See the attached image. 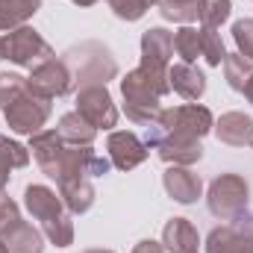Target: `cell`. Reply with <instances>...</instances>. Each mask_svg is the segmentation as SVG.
Listing matches in <instances>:
<instances>
[{"label":"cell","mask_w":253,"mask_h":253,"mask_svg":"<svg viewBox=\"0 0 253 253\" xmlns=\"http://www.w3.org/2000/svg\"><path fill=\"white\" fill-rule=\"evenodd\" d=\"M30 153L36 165L44 171V177L62 183V180H80V177H103L109 174L112 162L97 156L91 147H74L62 141L56 129H39L30 135Z\"/></svg>","instance_id":"obj_1"},{"label":"cell","mask_w":253,"mask_h":253,"mask_svg":"<svg viewBox=\"0 0 253 253\" xmlns=\"http://www.w3.org/2000/svg\"><path fill=\"white\" fill-rule=\"evenodd\" d=\"M0 112L6 126L18 135H36L50 118V100L36 94L21 74H0Z\"/></svg>","instance_id":"obj_2"},{"label":"cell","mask_w":253,"mask_h":253,"mask_svg":"<svg viewBox=\"0 0 253 253\" xmlns=\"http://www.w3.org/2000/svg\"><path fill=\"white\" fill-rule=\"evenodd\" d=\"M171 91L168 71H153V68H132L121 80V97H124V115L132 124H153L162 112V97Z\"/></svg>","instance_id":"obj_3"},{"label":"cell","mask_w":253,"mask_h":253,"mask_svg":"<svg viewBox=\"0 0 253 253\" xmlns=\"http://www.w3.org/2000/svg\"><path fill=\"white\" fill-rule=\"evenodd\" d=\"M24 206L42 224V233L50 245H56V248L74 245V221H71V212L65 209L59 191L33 183L24 189Z\"/></svg>","instance_id":"obj_4"},{"label":"cell","mask_w":253,"mask_h":253,"mask_svg":"<svg viewBox=\"0 0 253 253\" xmlns=\"http://www.w3.org/2000/svg\"><path fill=\"white\" fill-rule=\"evenodd\" d=\"M62 59L68 62L74 74V85H106L109 80L118 77V62L112 56V50L100 42H80L71 50H65Z\"/></svg>","instance_id":"obj_5"},{"label":"cell","mask_w":253,"mask_h":253,"mask_svg":"<svg viewBox=\"0 0 253 253\" xmlns=\"http://www.w3.org/2000/svg\"><path fill=\"white\" fill-rule=\"evenodd\" d=\"M212 126H215L212 112L206 106H200V103L171 106V109H162L153 124L144 126V144L150 147L159 135H168V132H183V135L203 138L206 132H212Z\"/></svg>","instance_id":"obj_6"},{"label":"cell","mask_w":253,"mask_h":253,"mask_svg":"<svg viewBox=\"0 0 253 253\" xmlns=\"http://www.w3.org/2000/svg\"><path fill=\"white\" fill-rule=\"evenodd\" d=\"M248 200H251V186L242 174H218L206 191V206L218 221H236L239 215H245Z\"/></svg>","instance_id":"obj_7"},{"label":"cell","mask_w":253,"mask_h":253,"mask_svg":"<svg viewBox=\"0 0 253 253\" xmlns=\"http://www.w3.org/2000/svg\"><path fill=\"white\" fill-rule=\"evenodd\" d=\"M56 53H53V47L42 39V33L39 30H33V27H18V30H9L6 36H3V59H9V62L21 65V68H36V65L47 62V59H53Z\"/></svg>","instance_id":"obj_8"},{"label":"cell","mask_w":253,"mask_h":253,"mask_svg":"<svg viewBox=\"0 0 253 253\" xmlns=\"http://www.w3.org/2000/svg\"><path fill=\"white\" fill-rule=\"evenodd\" d=\"M203 248L206 253H253V215L245 212L236 221L212 227Z\"/></svg>","instance_id":"obj_9"},{"label":"cell","mask_w":253,"mask_h":253,"mask_svg":"<svg viewBox=\"0 0 253 253\" xmlns=\"http://www.w3.org/2000/svg\"><path fill=\"white\" fill-rule=\"evenodd\" d=\"M77 112L97 129H112L118 124V106L106 85H83L77 88Z\"/></svg>","instance_id":"obj_10"},{"label":"cell","mask_w":253,"mask_h":253,"mask_svg":"<svg viewBox=\"0 0 253 253\" xmlns=\"http://www.w3.org/2000/svg\"><path fill=\"white\" fill-rule=\"evenodd\" d=\"M27 83H30V88H33L36 94H42V97H47V100H56V97H65V94L74 88V74H71V68H68V62H65L62 56H59V59L53 56V59H47V62L30 68Z\"/></svg>","instance_id":"obj_11"},{"label":"cell","mask_w":253,"mask_h":253,"mask_svg":"<svg viewBox=\"0 0 253 253\" xmlns=\"http://www.w3.org/2000/svg\"><path fill=\"white\" fill-rule=\"evenodd\" d=\"M106 153H109V162L118 168V171H132L138 168L144 159H147V144L129 132V129H112L109 138H106Z\"/></svg>","instance_id":"obj_12"},{"label":"cell","mask_w":253,"mask_h":253,"mask_svg":"<svg viewBox=\"0 0 253 253\" xmlns=\"http://www.w3.org/2000/svg\"><path fill=\"white\" fill-rule=\"evenodd\" d=\"M150 147H153V150L159 153V159L168 162V165H186V168H189V165H194V162L203 159V144H200V138L183 135V132L159 135Z\"/></svg>","instance_id":"obj_13"},{"label":"cell","mask_w":253,"mask_h":253,"mask_svg":"<svg viewBox=\"0 0 253 253\" xmlns=\"http://www.w3.org/2000/svg\"><path fill=\"white\" fill-rule=\"evenodd\" d=\"M174 56V33L165 27H150L141 33V65L153 71H168Z\"/></svg>","instance_id":"obj_14"},{"label":"cell","mask_w":253,"mask_h":253,"mask_svg":"<svg viewBox=\"0 0 253 253\" xmlns=\"http://www.w3.org/2000/svg\"><path fill=\"white\" fill-rule=\"evenodd\" d=\"M0 239L9 253H44V233L24 218L9 221L0 230Z\"/></svg>","instance_id":"obj_15"},{"label":"cell","mask_w":253,"mask_h":253,"mask_svg":"<svg viewBox=\"0 0 253 253\" xmlns=\"http://www.w3.org/2000/svg\"><path fill=\"white\" fill-rule=\"evenodd\" d=\"M162 186H165V191H168L171 200H177V203H183V206L197 203V197H200V191H203L200 177H197L191 168H186V165H168V171L162 174Z\"/></svg>","instance_id":"obj_16"},{"label":"cell","mask_w":253,"mask_h":253,"mask_svg":"<svg viewBox=\"0 0 253 253\" xmlns=\"http://www.w3.org/2000/svg\"><path fill=\"white\" fill-rule=\"evenodd\" d=\"M168 83H171V91H177L180 97L186 100H200L206 94V74L189 62H177L168 68Z\"/></svg>","instance_id":"obj_17"},{"label":"cell","mask_w":253,"mask_h":253,"mask_svg":"<svg viewBox=\"0 0 253 253\" xmlns=\"http://www.w3.org/2000/svg\"><path fill=\"white\" fill-rule=\"evenodd\" d=\"M212 129H215L218 141H224L230 147H245L253 141V118L245 112H224Z\"/></svg>","instance_id":"obj_18"},{"label":"cell","mask_w":253,"mask_h":253,"mask_svg":"<svg viewBox=\"0 0 253 253\" xmlns=\"http://www.w3.org/2000/svg\"><path fill=\"white\" fill-rule=\"evenodd\" d=\"M162 248L165 253H197L200 236L189 218H171L162 230Z\"/></svg>","instance_id":"obj_19"},{"label":"cell","mask_w":253,"mask_h":253,"mask_svg":"<svg viewBox=\"0 0 253 253\" xmlns=\"http://www.w3.org/2000/svg\"><path fill=\"white\" fill-rule=\"evenodd\" d=\"M59 186V197H62L65 209L71 215H83L94 206V186L88 177H80V180H62L56 183Z\"/></svg>","instance_id":"obj_20"},{"label":"cell","mask_w":253,"mask_h":253,"mask_svg":"<svg viewBox=\"0 0 253 253\" xmlns=\"http://www.w3.org/2000/svg\"><path fill=\"white\" fill-rule=\"evenodd\" d=\"M56 132L62 135V141L74 144V147H91V144H94V138H97V126H91L83 115H80V112H77V109L59 118Z\"/></svg>","instance_id":"obj_21"},{"label":"cell","mask_w":253,"mask_h":253,"mask_svg":"<svg viewBox=\"0 0 253 253\" xmlns=\"http://www.w3.org/2000/svg\"><path fill=\"white\" fill-rule=\"evenodd\" d=\"M30 156H33L30 147L18 144V141L9 138V135H0V191L6 189V183H9V177H12L15 168L30 165Z\"/></svg>","instance_id":"obj_22"},{"label":"cell","mask_w":253,"mask_h":253,"mask_svg":"<svg viewBox=\"0 0 253 253\" xmlns=\"http://www.w3.org/2000/svg\"><path fill=\"white\" fill-rule=\"evenodd\" d=\"M39 9H42V0H0V30L9 33L24 27Z\"/></svg>","instance_id":"obj_23"},{"label":"cell","mask_w":253,"mask_h":253,"mask_svg":"<svg viewBox=\"0 0 253 253\" xmlns=\"http://www.w3.org/2000/svg\"><path fill=\"white\" fill-rule=\"evenodd\" d=\"M224 77H227V85L242 94L245 85H248V80L253 77V62L245 59L239 50L236 53H227V59H224Z\"/></svg>","instance_id":"obj_24"},{"label":"cell","mask_w":253,"mask_h":253,"mask_svg":"<svg viewBox=\"0 0 253 253\" xmlns=\"http://www.w3.org/2000/svg\"><path fill=\"white\" fill-rule=\"evenodd\" d=\"M159 15L165 21H177V24H191L200 18V0H159Z\"/></svg>","instance_id":"obj_25"},{"label":"cell","mask_w":253,"mask_h":253,"mask_svg":"<svg viewBox=\"0 0 253 253\" xmlns=\"http://www.w3.org/2000/svg\"><path fill=\"white\" fill-rule=\"evenodd\" d=\"M197 33H200V56L206 59V65H212V68L224 65V59H227V47H224L221 33L212 30V27H197Z\"/></svg>","instance_id":"obj_26"},{"label":"cell","mask_w":253,"mask_h":253,"mask_svg":"<svg viewBox=\"0 0 253 253\" xmlns=\"http://www.w3.org/2000/svg\"><path fill=\"white\" fill-rule=\"evenodd\" d=\"M174 50H177L180 62L194 65L197 56H200V33H197L194 27H189V24H183V27L174 33Z\"/></svg>","instance_id":"obj_27"},{"label":"cell","mask_w":253,"mask_h":253,"mask_svg":"<svg viewBox=\"0 0 253 253\" xmlns=\"http://www.w3.org/2000/svg\"><path fill=\"white\" fill-rule=\"evenodd\" d=\"M233 12V0H200V27L218 30Z\"/></svg>","instance_id":"obj_28"},{"label":"cell","mask_w":253,"mask_h":253,"mask_svg":"<svg viewBox=\"0 0 253 253\" xmlns=\"http://www.w3.org/2000/svg\"><path fill=\"white\" fill-rule=\"evenodd\" d=\"M109 3V9L115 12V18H121V21H138V18H144V12L150 9V6H156L159 0H106Z\"/></svg>","instance_id":"obj_29"},{"label":"cell","mask_w":253,"mask_h":253,"mask_svg":"<svg viewBox=\"0 0 253 253\" xmlns=\"http://www.w3.org/2000/svg\"><path fill=\"white\" fill-rule=\"evenodd\" d=\"M233 42H236L239 53L253 62V18H242L233 24Z\"/></svg>","instance_id":"obj_30"},{"label":"cell","mask_w":253,"mask_h":253,"mask_svg":"<svg viewBox=\"0 0 253 253\" xmlns=\"http://www.w3.org/2000/svg\"><path fill=\"white\" fill-rule=\"evenodd\" d=\"M132 253H165V248H162V242L144 239V242H138V245L132 248Z\"/></svg>","instance_id":"obj_31"},{"label":"cell","mask_w":253,"mask_h":253,"mask_svg":"<svg viewBox=\"0 0 253 253\" xmlns=\"http://www.w3.org/2000/svg\"><path fill=\"white\" fill-rule=\"evenodd\" d=\"M245 97H248V103H253V77L248 80V85H245V91H242Z\"/></svg>","instance_id":"obj_32"},{"label":"cell","mask_w":253,"mask_h":253,"mask_svg":"<svg viewBox=\"0 0 253 253\" xmlns=\"http://www.w3.org/2000/svg\"><path fill=\"white\" fill-rule=\"evenodd\" d=\"M83 253H115V251H103V248H88V251H83Z\"/></svg>","instance_id":"obj_33"},{"label":"cell","mask_w":253,"mask_h":253,"mask_svg":"<svg viewBox=\"0 0 253 253\" xmlns=\"http://www.w3.org/2000/svg\"><path fill=\"white\" fill-rule=\"evenodd\" d=\"M74 3H77V6H94L97 0H74Z\"/></svg>","instance_id":"obj_34"},{"label":"cell","mask_w":253,"mask_h":253,"mask_svg":"<svg viewBox=\"0 0 253 253\" xmlns=\"http://www.w3.org/2000/svg\"><path fill=\"white\" fill-rule=\"evenodd\" d=\"M0 253H9L6 251V245H3V239H0Z\"/></svg>","instance_id":"obj_35"},{"label":"cell","mask_w":253,"mask_h":253,"mask_svg":"<svg viewBox=\"0 0 253 253\" xmlns=\"http://www.w3.org/2000/svg\"><path fill=\"white\" fill-rule=\"evenodd\" d=\"M0 62H3V39H0Z\"/></svg>","instance_id":"obj_36"},{"label":"cell","mask_w":253,"mask_h":253,"mask_svg":"<svg viewBox=\"0 0 253 253\" xmlns=\"http://www.w3.org/2000/svg\"><path fill=\"white\" fill-rule=\"evenodd\" d=\"M251 144H253V141H251Z\"/></svg>","instance_id":"obj_37"}]
</instances>
